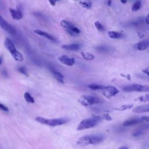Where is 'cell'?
<instances>
[{"label": "cell", "instance_id": "2", "mask_svg": "<svg viewBox=\"0 0 149 149\" xmlns=\"http://www.w3.org/2000/svg\"><path fill=\"white\" fill-rule=\"evenodd\" d=\"M103 116L93 115L90 118L84 119L82 120L79 124L77 130H82L84 129H90L95 126L99 122L103 120Z\"/></svg>", "mask_w": 149, "mask_h": 149}, {"label": "cell", "instance_id": "21", "mask_svg": "<svg viewBox=\"0 0 149 149\" xmlns=\"http://www.w3.org/2000/svg\"><path fill=\"white\" fill-rule=\"evenodd\" d=\"M24 98L25 99V100L29 103H32V104H33L34 103V100L33 97L28 92H26L24 94Z\"/></svg>", "mask_w": 149, "mask_h": 149}, {"label": "cell", "instance_id": "38", "mask_svg": "<svg viewBox=\"0 0 149 149\" xmlns=\"http://www.w3.org/2000/svg\"><path fill=\"white\" fill-rule=\"evenodd\" d=\"M121 3H123V4H125V3H126V0H125V1H122V0H121Z\"/></svg>", "mask_w": 149, "mask_h": 149}, {"label": "cell", "instance_id": "28", "mask_svg": "<svg viewBox=\"0 0 149 149\" xmlns=\"http://www.w3.org/2000/svg\"><path fill=\"white\" fill-rule=\"evenodd\" d=\"M18 71L20 73H22L23 75H25V76H29V74H28V73H27V70H26V69L25 68V67H21L18 68Z\"/></svg>", "mask_w": 149, "mask_h": 149}, {"label": "cell", "instance_id": "9", "mask_svg": "<svg viewBox=\"0 0 149 149\" xmlns=\"http://www.w3.org/2000/svg\"><path fill=\"white\" fill-rule=\"evenodd\" d=\"M58 60L61 63L69 67L73 66L75 62V60L73 58H70L66 55L60 56L58 57Z\"/></svg>", "mask_w": 149, "mask_h": 149}, {"label": "cell", "instance_id": "10", "mask_svg": "<svg viewBox=\"0 0 149 149\" xmlns=\"http://www.w3.org/2000/svg\"><path fill=\"white\" fill-rule=\"evenodd\" d=\"M10 12L11 13V16L14 20H21L23 18V15L20 10H15L14 8H10Z\"/></svg>", "mask_w": 149, "mask_h": 149}, {"label": "cell", "instance_id": "33", "mask_svg": "<svg viewBox=\"0 0 149 149\" xmlns=\"http://www.w3.org/2000/svg\"><path fill=\"white\" fill-rule=\"evenodd\" d=\"M145 22L147 25H149V14L145 18Z\"/></svg>", "mask_w": 149, "mask_h": 149}, {"label": "cell", "instance_id": "30", "mask_svg": "<svg viewBox=\"0 0 149 149\" xmlns=\"http://www.w3.org/2000/svg\"><path fill=\"white\" fill-rule=\"evenodd\" d=\"M0 110L5 112H8L9 111V109L8 108V107L1 103H0Z\"/></svg>", "mask_w": 149, "mask_h": 149}, {"label": "cell", "instance_id": "23", "mask_svg": "<svg viewBox=\"0 0 149 149\" xmlns=\"http://www.w3.org/2000/svg\"><path fill=\"white\" fill-rule=\"evenodd\" d=\"M60 25L62 27L65 28L66 29H69L70 27H71L72 26H73V25L72 23H71L67 21H65V20L61 21L60 22Z\"/></svg>", "mask_w": 149, "mask_h": 149}, {"label": "cell", "instance_id": "14", "mask_svg": "<svg viewBox=\"0 0 149 149\" xmlns=\"http://www.w3.org/2000/svg\"><path fill=\"white\" fill-rule=\"evenodd\" d=\"M62 48L66 50L70 51H77L80 48V45L78 43H73L69 45H64Z\"/></svg>", "mask_w": 149, "mask_h": 149}, {"label": "cell", "instance_id": "13", "mask_svg": "<svg viewBox=\"0 0 149 149\" xmlns=\"http://www.w3.org/2000/svg\"><path fill=\"white\" fill-rule=\"evenodd\" d=\"M133 112L135 113H143L149 112V104L136 107L133 109Z\"/></svg>", "mask_w": 149, "mask_h": 149}, {"label": "cell", "instance_id": "4", "mask_svg": "<svg viewBox=\"0 0 149 149\" xmlns=\"http://www.w3.org/2000/svg\"><path fill=\"white\" fill-rule=\"evenodd\" d=\"M4 45H5V48L8 49L9 52L10 53V54L13 57V58L16 61L21 62L23 60L24 58H23V55L16 49L15 45L11 40H10L8 38H7L5 40Z\"/></svg>", "mask_w": 149, "mask_h": 149}, {"label": "cell", "instance_id": "22", "mask_svg": "<svg viewBox=\"0 0 149 149\" xmlns=\"http://www.w3.org/2000/svg\"><path fill=\"white\" fill-rule=\"evenodd\" d=\"M141 7V1H136L134 3L132 7V11H137L140 9Z\"/></svg>", "mask_w": 149, "mask_h": 149}, {"label": "cell", "instance_id": "26", "mask_svg": "<svg viewBox=\"0 0 149 149\" xmlns=\"http://www.w3.org/2000/svg\"><path fill=\"white\" fill-rule=\"evenodd\" d=\"M94 25H95V27L97 28V29L98 30V31H100V32H102L104 30V26H103V25L99 22V21H95V23H94Z\"/></svg>", "mask_w": 149, "mask_h": 149}, {"label": "cell", "instance_id": "20", "mask_svg": "<svg viewBox=\"0 0 149 149\" xmlns=\"http://www.w3.org/2000/svg\"><path fill=\"white\" fill-rule=\"evenodd\" d=\"M88 87L93 90H103L105 88V86L100 84H91L88 85Z\"/></svg>", "mask_w": 149, "mask_h": 149}, {"label": "cell", "instance_id": "6", "mask_svg": "<svg viewBox=\"0 0 149 149\" xmlns=\"http://www.w3.org/2000/svg\"><path fill=\"white\" fill-rule=\"evenodd\" d=\"M123 90L126 92H148L149 91V86L138 84H133L125 86L123 88Z\"/></svg>", "mask_w": 149, "mask_h": 149}, {"label": "cell", "instance_id": "12", "mask_svg": "<svg viewBox=\"0 0 149 149\" xmlns=\"http://www.w3.org/2000/svg\"><path fill=\"white\" fill-rule=\"evenodd\" d=\"M149 47V40H144L139 42L135 45V48L139 51L145 50Z\"/></svg>", "mask_w": 149, "mask_h": 149}, {"label": "cell", "instance_id": "15", "mask_svg": "<svg viewBox=\"0 0 149 149\" xmlns=\"http://www.w3.org/2000/svg\"><path fill=\"white\" fill-rule=\"evenodd\" d=\"M34 32L36 34H38V35H40V36L45 37L47 38V39H48V40H51V41H56V38H55L52 35L49 34H48V33H46V32H43V31H42V30H41L36 29V30H34Z\"/></svg>", "mask_w": 149, "mask_h": 149}, {"label": "cell", "instance_id": "18", "mask_svg": "<svg viewBox=\"0 0 149 149\" xmlns=\"http://www.w3.org/2000/svg\"><path fill=\"white\" fill-rule=\"evenodd\" d=\"M95 49L97 52L100 53H108L111 51L112 48L109 46H106V45H100L98 46L95 48Z\"/></svg>", "mask_w": 149, "mask_h": 149}, {"label": "cell", "instance_id": "24", "mask_svg": "<svg viewBox=\"0 0 149 149\" xmlns=\"http://www.w3.org/2000/svg\"><path fill=\"white\" fill-rule=\"evenodd\" d=\"M136 100H137V101H139L141 102H149V93L139 97Z\"/></svg>", "mask_w": 149, "mask_h": 149}, {"label": "cell", "instance_id": "7", "mask_svg": "<svg viewBox=\"0 0 149 149\" xmlns=\"http://www.w3.org/2000/svg\"><path fill=\"white\" fill-rule=\"evenodd\" d=\"M103 95L107 98H110L112 97L115 96L119 93V90L113 86H108L105 87L103 90Z\"/></svg>", "mask_w": 149, "mask_h": 149}, {"label": "cell", "instance_id": "37", "mask_svg": "<svg viewBox=\"0 0 149 149\" xmlns=\"http://www.w3.org/2000/svg\"><path fill=\"white\" fill-rule=\"evenodd\" d=\"M111 4H112V1H108L107 2V5H108V6H111Z\"/></svg>", "mask_w": 149, "mask_h": 149}, {"label": "cell", "instance_id": "3", "mask_svg": "<svg viewBox=\"0 0 149 149\" xmlns=\"http://www.w3.org/2000/svg\"><path fill=\"white\" fill-rule=\"evenodd\" d=\"M36 121L41 124L48 125L50 126H57L64 125L68 122L66 118H56V119H47L41 117L36 118Z\"/></svg>", "mask_w": 149, "mask_h": 149}, {"label": "cell", "instance_id": "1", "mask_svg": "<svg viewBox=\"0 0 149 149\" xmlns=\"http://www.w3.org/2000/svg\"><path fill=\"white\" fill-rule=\"evenodd\" d=\"M105 137L102 135H85L79 138L77 143L80 146H86L90 144H97L103 142Z\"/></svg>", "mask_w": 149, "mask_h": 149}, {"label": "cell", "instance_id": "34", "mask_svg": "<svg viewBox=\"0 0 149 149\" xmlns=\"http://www.w3.org/2000/svg\"><path fill=\"white\" fill-rule=\"evenodd\" d=\"M49 3L51 4V5L55 6V5H56V3H57V1H49Z\"/></svg>", "mask_w": 149, "mask_h": 149}, {"label": "cell", "instance_id": "29", "mask_svg": "<svg viewBox=\"0 0 149 149\" xmlns=\"http://www.w3.org/2000/svg\"><path fill=\"white\" fill-rule=\"evenodd\" d=\"M102 116H103V119L106 121H111L112 120V118L110 117V115L108 114H104Z\"/></svg>", "mask_w": 149, "mask_h": 149}, {"label": "cell", "instance_id": "40", "mask_svg": "<svg viewBox=\"0 0 149 149\" xmlns=\"http://www.w3.org/2000/svg\"><path fill=\"white\" fill-rule=\"evenodd\" d=\"M1 64H2V59L1 57H0V65H1Z\"/></svg>", "mask_w": 149, "mask_h": 149}, {"label": "cell", "instance_id": "5", "mask_svg": "<svg viewBox=\"0 0 149 149\" xmlns=\"http://www.w3.org/2000/svg\"><path fill=\"white\" fill-rule=\"evenodd\" d=\"M79 103L84 107H88L94 104H100L102 103L101 99L89 95H82L78 99Z\"/></svg>", "mask_w": 149, "mask_h": 149}, {"label": "cell", "instance_id": "36", "mask_svg": "<svg viewBox=\"0 0 149 149\" xmlns=\"http://www.w3.org/2000/svg\"><path fill=\"white\" fill-rule=\"evenodd\" d=\"M118 149H129V148L126 146H121V147H119Z\"/></svg>", "mask_w": 149, "mask_h": 149}, {"label": "cell", "instance_id": "25", "mask_svg": "<svg viewBox=\"0 0 149 149\" xmlns=\"http://www.w3.org/2000/svg\"><path fill=\"white\" fill-rule=\"evenodd\" d=\"M79 4L84 8L90 9L91 7V3L90 1H80Z\"/></svg>", "mask_w": 149, "mask_h": 149}, {"label": "cell", "instance_id": "17", "mask_svg": "<svg viewBox=\"0 0 149 149\" xmlns=\"http://www.w3.org/2000/svg\"><path fill=\"white\" fill-rule=\"evenodd\" d=\"M109 37L114 39H121L124 37V34L122 33H120L115 31H110L108 32Z\"/></svg>", "mask_w": 149, "mask_h": 149}, {"label": "cell", "instance_id": "39", "mask_svg": "<svg viewBox=\"0 0 149 149\" xmlns=\"http://www.w3.org/2000/svg\"><path fill=\"white\" fill-rule=\"evenodd\" d=\"M4 19H3V18L1 16V15H0V22H1V21H3Z\"/></svg>", "mask_w": 149, "mask_h": 149}, {"label": "cell", "instance_id": "27", "mask_svg": "<svg viewBox=\"0 0 149 149\" xmlns=\"http://www.w3.org/2000/svg\"><path fill=\"white\" fill-rule=\"evenodd\" d=\"M133 107V104H129V105H123L120 108H115V110H118V111H125L126 110L130 109L132 107Z\"/></svg>", "mask_w": 149, "mask_h": 149}, {"label": "cell", "instance_id": "35", "mask_svg": "<svg viewBox=\"0 0 149 149\" xmlns=\"http://www.w3.org/2000/svg\"><path fill=\"white\" fill-rule=\"evenodd\" d=\"M143 72L144 73L147 74L148 76H149V70H148V69H144V70H143Z\"/></svg>", "mask_w": 149, "mask_h": 149}, {"label": "cell", "instance_id": "8", "mask_svg": "<svg viewBox=\"0 0 149 149\" xmlns=\"http://www.w3.org/2000/svg\"><path fill=\"white\" fill-rule=\"evenodd\" d=\"M0 27L11 34L15 35L16 34V30L15 27L6 22L4 19L0 22Z\"/></svg>", "mask_w": 149, "mask_h": 149}, {"label": "cell", "instance_id": "31", "mask_svg": "<svg viewBox=\"0 0 149 149\" xmlns=\"http://www.w3.org/2000/svg\"><path fill=\"white\" fill-rule=\"evenodd\" d=\"M140 119L143 122V121H145V122H149V117H147V116H142L141 118H140Z\"/></svg>", "mask_w": 149, "mask_h": 149}, {"label": "cell", "instance_id": "16", "mask_svg": "<svg viewBox=\"0 0 149 149\" xmlns=\"http://www.w3.org/2000/svg\"><path fill=\"white\" fill-rule=\"evenodd\" d=\"M142 122L143 121L139 118H131V119L125 121L123 123L122 125L124 126H132L134 125L139 124Z\"/></svg>", "mask_w": 149, "mask_h": 149}, {"label": "cell", "instance_id": "32", "mask_svg": "<svg viewBox=\"0 0 149 149\" xmlns=\"http://www.w3.org/2000/svg\"><path fill=\"white\" fill-rule=\"evenodd\" d=\"M142 134H143V132H141L140 130H139V131H137V132H136L134 133L133 135V136L138 137V136H140V135H142Z\"/></svg>", "mask_w": 149, "mask_h": 149}, {"label": "cell", "instance_id": "11", "mask_svg": "<svg viewBox=\"0 0 149 149\" xmlns=\"http://www.w3.org/2000/svg\"><path fill=\"white\" fill-rule=\"evenodd\" d=\"M50 71L53 75V76L55 78V79L60 83L64 84V75L61 73L60 72H58L56 69L52 68H50Z\"/></svg>", "mask_w": 149, "mask_h": 149}, {"label": "cell", "instance_id": "19", "mask_svg": "<svg viewBox=\"0 0 149 149\" xmlns=\"http://www.w3.org/2000/svg\"><path fill=\"white\" fill-rule=\"evenodd\" d=\"M81 55L84 60H87V61H91L94 59V56L90 53L82 52Z\"/></svg>", "mask_w": 149, "mask_h": 149}]
</instances>
